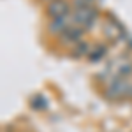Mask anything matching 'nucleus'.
<instances>
[{
	"mask_svg": "<svg viewBox=\"0 0 132 132\" xmlns=\"http://www.w3.org/2000/svg\"><path fill=\"white\" fill-rule=\"evenodd\" d=\"M74 25H79L85 30L90 28L97 20V9L93 5H86V7H79V9H72L71 12Z\"/></svg>",
	"mask_w": 132,
	"mask_h": 132,
	"instance_id": "1",
	"label": "nucleus"
},
{
	"mask_svg": "<svg viewBox=\"0 0 132 132\" xmlns=\"http://www.w3.org/2000/svg\"><path fill=\"white\" fill-rule=\"evenodd\" d=\"M74 25V21H72V16H62V18H55V20H51L48 23V32L53 34V35H58L60 37L63 32L67 30L69 27Z\"/></svg>",
	"mask_w": 132,
	"mask_h": 132,
	"instance_id": "4",
	"label": "nucleus"
},
{
	"mask_svg": "<svg viewBox=\"0 0 132 132\" xmlns=\"http://www.w3.org/2000/svg\"><path fill=\"white\" fill-rule=\"evenodd\" d=\"M42 2H48V4H50V2H53V0H42Z\"/></svg>",
	"mask_w": 132,
	"mask_h": 132,
	"instance_id": "7",
	"label": "nucleus"
},
{
	"mask_svg": "<svg viewBox=\"0 0 132 132\" xmlns=\"http://www.w3.org/2000/svg\"><path fill=\"white\" fill-rule=\"evenodd\" d=\"M90 51H92L90 44H88V42H85V41H81L79 44H78V46H74V48H72V53H74V56H79V58H81V56H86Z\"/></svg>",
	"mask_w": 132,
	"mask_h": 132,
	"instance_id": "5",
	"label": "nucleus"
},
{
	"mask_svg": "<svg viewBox=\"0 0 132 132\" xmlns=\"http://www.w3.org/2000/svg\"><path fill=\"white\" fill-rule=\"evenodd\" d=\"M83 35H85V28L79 27V25H72V27H69V28L60 35V42L63 46L74 48V46H78V44L83 41Z\"/></svg>",
	"mask_w": 132,
	"mask_h": 132,
	"instance_id": "3",
	"label": "nucleus"
},
{
	"mask_svg": "<svg viewBox=\"0 0 132 132\" xmlns=\"http://www.w3.org/2000/svg\"><path fill=\"white\" fill-rule=\"evenodd\" d=\"M72 12V4L67 0H53L50 4H46V14L51 20L62 18V16H69Z\"/></svg>",
	"mask_w": 132,
	"mask_h": 132,
	"instance_id": "2",
	"label": "nucleus"
},
{
	"mask_svg": "<svg viewBox=\"0 0 132 132\" xmlns=\"http://www.w3.org/2000/svg\"><path fill=\"white\" fill-rule=\"evenodd\" d=\"M104 53H106V48H104V46H97L95 50H92V51H90L88 58H90L92 62H99L102 56H104Z\"/></svg>",
	"mask_w": 132,
	"mask_h": 132,
	"instance_id": "6",
	"label": "nucleus"
}]
</instances>
